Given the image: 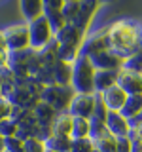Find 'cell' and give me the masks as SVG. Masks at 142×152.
<instances>
[{"label":"cell","mask_w":142,"mask_h":152,"mask_svg":"<svg viewBox=\"0 0 142 152\" xmlns=\"http://www.w3.org/2000/svg\"><path fill=\"white\" fill-rule=\"evenodd\" d=\"M63 2H64V0H57V2H55V0H46V2H42V4H44V17L47 19V23H49L53 34L59 32L61 28L66 25L63 13H61V10H63Z\"/></svg>","instance_id":"obj_9"},{"label":"cell","mask_w":142,"mask_h":152,"mask_svg":"<svg viewBox=\"0 0 142 152\" xmlns=\"http://www.w3.org/2000/svg\"><path fill=\"white\" fill-rule=\"evenodd\" d=\"M104 103V107L108 108V112H120L123 108V104H125L127 101V93L123 91V89L120 88V86H112L110 89H106V91L99 93Z\"/></svg>","instance_id":"obj_12"},{"label":"cell","mask_w":142,"mask_h":152,"mask_svg":"<svg viewBox=\"0 0 142 152\" xmlns=\"http://www.w3.org/2000/svg\"><path fill=\"white\" fill-rule=\"evenodd\" d=\"M108 50L116 53L121 61L138 51L136 42V25L131 21H116L108 27Z\"/></svg>","instance_id":"obj_1"},{"label":"cell","mask_w":142,"mask_h":152,"mask_svg":"<svg viewBox=\"0 0 142 152\" xmlns=\"http://www.w3.org/2000/svg\"><path fill=\"white\" fill-rule=\"evenodd\" d=\"M120 70H95V93H102L117 84Z\"/></svg>","instance_id":"obj_17"},{"label":"cell","mask_w":142,"mask_h":152,"mask_svg":"<svg viewBox=\"0 0 142 152\" xmlns=\"http://www.w3.org/2000/svg\"><path fill=\"white\" fill-rule=\"evenodd\" d=\"M51 72H53V82L57 86H70V80H72V65L57 61L51 66Z\"/></svg>","instance_id":"obj_21"},{"label":"cell","mask_w":142,"mask_h":152,"mask_svg":"<svg viewBox=\"0 0 142 152\" xmlns=\"http://www.w3.org/2000/svg\"><path fill=\"white\" fill-rule=\"evenodd\" d=\"M12 112H13L12 103H9L6 97H0V122L12 118Z\"/></svg>","instance_id":"obj_34"},{"label":"cell","mask_w":142,"mask_h":152,"mask_svg":"<svg viewBox=\"0 0 142 152\" xmlns=\"http://www.w3.org/2000/svg\"><path fill=\"white\" fill-rule=\"evenodd\" d=\"M93 141L89 139H72V145H70V152H93Z\"/></svg>","instance_id":"obj_29"},{"label":"cell","mask_w":142,"mask_h":152,"mask_svg":"<svg viewBox=\"0 0 142 152\" xmlns=\"http://www.w3.org/2000/svg\"><path fill=\"white\" fill-rule=\"evenodd\" d=\"M4 150H6V146H4V137L0 135V152H4Z\"/></svg>","instance_id":"obj_39"},{"label":"cell","mask_w":142,"mask_h":152,"mask_svg":"<svg viewBox=\"0 0 142 152\" xmlns=\"http://www.w3.org/2000/svg\"><path fill=\"white\" fill-rule=\"evenodd\" d=\"M8 101L12 103L13 108H28V110H32L34 104L40 101V99L27 88V84H15L12 95L8 97Z\"/></svg>","instance_id":"obj_8"},{"label":"cell","mask_w":142,"mask_h":152,"mask_svg":"<svg viewBox=\"0 0 142 152\" xmlns=\"http://www.w3.org/2000/svg\"><path fill=\"white\" fill-rule=\"evenodd\" d=\"M19 12H21L25 23H30L40 15H44V4L38 0H23V2H19Z\"/></svg>","instance_id":"obj_19"},{"label":"cell","mask_w":142,"mask_h":152,"mask_svg":"<svg viewBox=\"0 0 142 152\" xmlns=\"http://www.w3.org/2000/svg\"><path fill=\"white\" fill-rule=\"evenodd\" d=\"M25 152H46V145L40 139H27L25 141Z\"/></svg>","instance_id":"obj_33"},{"label":"cell","mask_w":142,"mask_h":152,"mask_svg":"<svg viewBox=\"0 0 142 152\" xmlns=\"http://www.w3.org/2000/svg\"><path fill=\"white\" fill-rule=\"evenodd\" d=\"M53 40L59 46H78L80 48L83 42V32L76 25H72V23H66L59 32L53 34Z\"/></svg>","instance_id":"obj_11"},{"label":"cell","mask_w":142,"mask_h":152,"mask_svg":"<svg viewBox=\"0 0 142 152\" xmlns=\"http://www.w3.org/2000/svg\"><path fill=\"white\" fill-rule=\"evenodd\" d=\"M70 88L78 95H95V69L89 57L80 55L72 65Z\"/></svg>","instance_id":"obj_2"},{"label":"cell","mask_w":142,"mask_h":152,"mask_svg":"<svg viewBox=\"0 0 142 152\" xmlns=\"http://www.w3.org/2000/svg\"><path fill=\"white\" fill-rule=\"evenodd\" d=\"M97 10H99V2H80L78 17L74 19L72 25H76L82 32H85L87 27H89V23H91V19H93V15L97 13Z\"/></svg>","instance_id":"obj_15"},{"label":"cell","mask_w":142,"mask_h":152,"mask_svg":"<svg viewBox=\"0 0 142 152\" xmlns=\"http://www.w3.org/2000/svg\"><path fill=\"white\" fill-rule=\"evenodd\" d=\"M8 65V51H0V69Z\"/></svg>","instance_id":"obj_37"},{"label":"cell","mask_w":142,"mask_h":152,"mask_svg":"<svg viewBox=\"0 0 142 152\" xmlns=\"http://www.w3.org/2000/svg\"><path fill=\"white\" fill-rule=\"evenodd\" d=\"M117 86L127 95H140L142 93V74L121 69L117 72Z\"/></svg>","instance_id":"obj_10"},{"label":"cell","mask_w":142,"mask_h":152,"mask_svg":"<svg viewBox=\"0 0 142 152\" xmlns=\"http://www.w3.org/2000/svg\"><path fill=\"white\" fill-rule=\"evenodd\" d=\"M78 57H80V48L78 46H59V50H57V59L63 61V63L74 65Z\"/></svg>","instance_id":"obj_25"},{"label":"cell","mask_w":142,"mask_h":152,"mask_svg":"<svg viewBox=\"0 0 142 152\" xmlns=\"http://www.w3.org/2000/svg\"><path fill=\"white\" fill-rule=\"evenodd\" d=\"M116 152H131V139L129 137H117L116 139Z\"/></svg>","instance_id":"obj_35"},{"label":"cell","mask_w":142,"mask_h":152,"mask_svg":"<svg viewBox=\"0 0 142 152\" xmlns=\"http://www.w3.org/2000/svg\"><path fill=\"white\" fill-rule=\"evenodd\" d=\"M72 122L74 118L68 112H59L55 116V120L51 122L49 129L51 135H59V137H70L72 135Z\"/></svg>","instance_id":"obj_16"},{"label":"cell","mask_w":142,"mask_h":152,"mask_svg":"<svg viewBox=\"0 0 142 152\" xmlns=\"http://www.w3.org/2000/svg\"><path fill=\"white\" fill-rule=\"evenodd\" d=\"M93 116L99 118V120H104V122H106V116H108V108L104 107V103H102V99H101L99 93H95V112H93Z\"/></svg>","instance_id":"obj_32"},{"label":"cell","mask_w":142,"mask_h":152,"mask_svg":"<svg viewBox=\"0 0 142 152\" xmlns=\"http://www.w3.org/2000/svg\"><path fill=\"white\" fill-rule=\"evenodd\" d=\"M121 69L142 74V50H138L136 53H133L131 57H127V59L123 61V66H121Z\"/></svg>","instance_id":"obj_28"},{"label":"cell","mask_w":142,"mask_h":152,"mask_svg":"<svg viewBox=\"0 0 142 152\" xmlns=\"http://www.w3.org/2000/svg\"><path fill=\"white\" fill-rule=\"evenodd\" d=\"M74 91L70 86H57V84H51V86H46L42 88V93H40V101L49 104L53 110L59 114V112H66L70 101L74 97Z\"/></svg>","instance_id":"obj_3"},{"label":"cell","mask_w":142,"mask_h":152,"mask_svg":"<svg viewBox=\"0 0 142 152\" xmlns=\"http://www.w3.org/2000/svg\"><path fill=\"white\" fill-rule=\"evenodd\" d=\"M120 114L125 120H136L142 114V93L140 95H127V101L123 104V108L120 110Z\"/></svg>","instance_id":"obj_18"},{"label":"cell","mask_w":142,"mask_h":152,"mask_svg":"<svg viewBox=\"0 0 142 152\" xmlns=\"http://www.w3.org/2000/svg\"><path fill=\"white\" fill-rule=\"evenodd\" d=\"M4 152H6V150H4Z\"/></svg>","instance_id":"obj_43"},{"label":"cell","mask_w":142,"mask_h":152,"mask_svg":"<svg viewBox=\"0 0 142 152\" xmlns=\"http://www.w3.org/2000/svg\"><path fill=\"white\" fill-rule=\"evenodd\" d=\"M87 137H89V120H85V118H74L70 139H87Z\"/></svg>","instance_id":"obj_26"},{"label":"cell","mask_w":142,"mask_h":152,"mask_svg":"<svg viewBox=\"0 0 142 152\" xmlns=\"http://www.w3.org/2000/svg\"><path fill=\"white\" fill-rule=\"evenodd\" d=\"M57 50H59V44H57L55 40H51L49 44H47L44 50H40L38 53H40V61H42V66H47V69H51L57 61Z\"/></svg>","instance_id":"obj_23"},{"label":"cell","mask_w":142,"mask_h":152,"mask_svg":"<svg viewBox=\"0 0 142 152\" xmlns=\"http://www.w3.org/2000/svg\"><path fill=\"white\" fill-rule=\"evenodd\" d=\"M93 152H99V150H93Z\"/></svg>","instance_id":"obj_41"},{"label":"cell","mask_w":142,"mask_h":152,"mask_svg":"<svg viewBox=\"0 0 142 152\" xmlns=\"http://www.w3.org/2000/svg\"><path fill=\"white\" fill-rule=\"evenodd\" d=\"M0 97H2V93H0Z\"/></svg>","instance_id":"obj_42"},{"label":"cell","mask_w":142,"mask_h":152,"mask_svg":"<svg viewBox=\"0 0 142 152\" xmlns=\"http://www.w3.org/2000/svg\"><path fill=\"white\" fill-rule=\"evenodd\" d=\"M136 42H138V50H142V25H136Z\"/></svg>","instance_id":"obj_36"},{"label":"cell","mask_w":142,"mask_h":152,"mask_svg":"<svg viewBox=\"0 0 142 152\" xmlns=\"http://www.w3.org/2000/svg\"><path fill=\"white\" fill-rule=\"evenodd\" d=\"M2 31H4V38H6L8 51H21V50L30 48L28 46V25L25 21L8 25Z\"/></svg>","instance_id":"obj_5"},{"label":"cell","mask_w":142,"mask_h":152,"mask_svg":"<svg viewBox=\"0 0 142 152\" xmlns=\"http://www.w3.org/2000/svg\"><path fill=\"white\" fill-rule=\"evenodd\" d=\"M89 59H91L95 70H121V66H123V61L116 53H112L110 50L97 53V55L89 57Z\"/></svg>","instance_id":"obj_13"},{"label":"cell","mask_w":142,"mask_h":152,"mask_svg":"<svg viewBox=\"0 0 142 152\" xmlns=\"http://www.w3.org/2000/svg\"><path fill=\"white\" fill-rule=\"evenodd\" d=\"M0 51H8L6 48V38H4V31L0 28Z\"/></svg>","instance_id":"obj_38"},{"label":"cell","mask_w":142,"mask_h":152,"mask_svg":"<svg viewBox=\"0 0 142 152\" xmlns=\"http://www.w3.org/2000/svg\"><path fill=\"white\" fill-rule=\"evenodd\" d=\"M106 50H108V28H102V31H97V32L83 36V42L80 46V55L93 57Z\"/></svg>","instance_id":"obj_6"},{"label":"cell","mask_w":142,"mask_h":152,"mask_svg":"<svg viewBox=\"0 0 142 152\" xmlns=\"http://www.w3.org/2000/svg\"><path fill=\"white\" fill-rule=\"evenodd\" d=\"M17 129H19V126L12 120V118L0 122V135H2L4 139H6V137H15L17 135Z\"/></svg>","instance_id":"obj_30"},{"label":"cell","mask_w":142,"mask_h":152,"mask_svg":"<svg viewBox=\"0 0 142 152\" xmlns=\"http://www.w3.org/2000/svg\"><path fill=\"white\" fill-rule=\"evenodd\" d=\"M32 116H34V120L40 124V126L49 127V126H51V122L55 120L57 112L49 107V104H46V103L38 101V103L34 104V108H32Z\"/></svg>","instance_id":"obj_20"},{"label":"cell","mask_w":142,"mask_h":152,"mask_svg":"<svg viewBox=\"0 0 142 152\" xmlns=\"http://www.w3.org/2000/svg\"><path fill=\"white\" fill-rule=\"evenodd\" d=\"M47 150H57V152H70L72 139L70 137H59V135H49L44 141Z\"/></svg>","instance_id":"obj_22"},{"label":"cell","mask_w":142,"mask_h":152,"mask_svg":"<svg viewBox=\"0 0 142 152\" xmlns=\"http://www.w3.org/2000/svg\"><path fill=\"white\" fill-rule=\"evenodd\" d=\"M4 146L6 152H25V141H21L19 137H6Z\"/></svg>","instance_id":"obj_31"},{"label":"cell","mask_w":142,"mask_h":152,"mask_svg":"<svg viewBox=\"0 0 142 152\" xmlns=\"http://www.w3.org/2000/svg\"><path fill=\"white\" fill-rule=\"evenodd\" d=\"M66 112L70 114L72 118H93V112H95V95H78L76 93L70 101Z\"/></svg>","instance_id":"obj_7"},{"label":"cell","mask_w":142,"mask_h":152,"mask_svg":"<svg viewBox=\"0 0 142 152\" xmlns=\"http://www.w3.org/2000/svg\"><path fill=\"white\" fill-rule=\"evenodd\" d=\"M91 141H93L95 150H99V152H116V137H112L108 131Z\"/></svg>","instance_id":"obj_24"},{"label":"cell","mask_w":142,"mask_h":152,"mask_svg":"<svg viewBox=\"0 0 142 152\" xmlns=\"http://www.w3.org/2000/svg\"><path fill=\"white\" fill-rule=\"evenodd\" d=\"M46 152H57V150H47V148H46Z\"/></svg>","instance_id":"obj_40"},{"label":"cell","mask_w":142,"mask_h":152,"mask_svg":"<svg viewBox=\"0 0 142 152\" xmlns=\"http://www.w3.org/2000/svg\"><path fill=\"white\" fill-rule=\"evenodd\" d=\"M104 124H106V131L110 133L112 137H116V139L117 137H127L129 135V129H131L129 120H125L120 112H108Z\"/></svg>","instance_id":"obj_14"},{"label":"cell","mask_w":142,"mask_h":152,"mask_svg":"<svg viewBox=\"0 0 142 152\" xmlns=\"http://www.w3.org/2000/svg\"><path fill=\"white\" fill-rule=\"evenodd\" d=\"M28 25V46L34 51H40L53 40V31L44 15H40L34 21L27 23Z\"/></svg>","instance_id":"obj_4"},{"label":"cell","mask_w":142,"mask_h":152,"mask_svg":"<svg viewBox=\"0 0 142 152\" xmlns=\"http://www.w3.org/2000/svg\"><path fill=\"white\" fill-rule=\"evenodd\" d=\"M78 12H80V2L78 0H64L63 2L61 13H63L66 23H74V19L78 17Z\"/></svg>","instance_id":"obj_27"}]
</instances>
